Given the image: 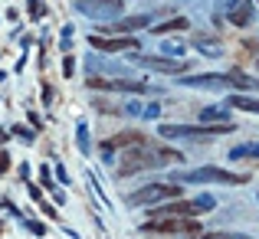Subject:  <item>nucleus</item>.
I'll use <instances>...</instances> for the list:
<instances>
[{
	"instance_id": "f257e3e1",
	"label": "nucleus",
	"mask_w": 259,
	"mask_h": 239,
	"mask_svg": "<svg viewBox=\"0 0 259 239\" xmlns=\"http://www.w3.org/2000/svg\"><path fill=\"white\" fill-rule=\"evenodd\" d=\"M164 161H181V154L177 151H154V148H145V141H141V148H132V151L125 154V161H121V167H118V177H128V174H135V170L154 167V164H164Z\"/></svg>"
},
{
	"instance_id": "f03ea898",
	"label": "nucleus",
	"mask_w": 259,
	"mask_h": 239,
	"mask_svg": "<svg viewBox=\"0 0 259 239\" xmlns=\"http://www.w3.org/2000/svg\"><path fill=\"white\" fill-rule=\"evenodd\" d=\"M233 131L230 121L223 125H161V138H184V141H210L213 134Z\"/></svg>"
},
{
	"instance_id": "7ed1b4c3",
	"label": "nucleus",
	"mask_w": 259,
	"mask_h": 239,
	"mask_svg": "<svg viewBox=\"0 0 259 239\" xmlns=\"http://www.w3.org/2000/svg\"><path fill=\"white\" fill-rule=\"evenodd\" d=\"M181 197V187L177 183H148V187L135 190L132 197H128V203L132 207H151V203L158 200H177Z\"/></svg>"
},
{
	"instance_id": "20e7f679",
	"label": "nucleus",
	"mask_w": 259,
	"mask_h": 239,
	"mask_svg": "<svg viewBox=\"0 0 259 239\" xmlns=\"http://www.w3.org/2000/svg\"><path fill=\"white\" fill-rule=\"evenodd\" d=\"M213 197H197V200H171L164 207H158L154 213L158 216H197V213H207L213 210Z\"/></svg>"
},
{
	"instance_id": "39448f33",
	"label": "nucleus",
	"mask_w": 259,
	"mask_h": 239,
	"mask_svg": "<svg viewBox=\"0 0 259 239\" xmlns=\"http://www.w3.org/2000/svg\"><path fill=\"white\" fill-rule=\"evenodd\" d=\"M177 180H187V183H246V174H230L223 167H200L194 174H177Z\"/></svg>"
},
{
	"instance_id": "423d86ee",
	"label": "nucleus",
	"mask_w": 259,
	"mask_h": 239,
	"mask_svg": "<svg viewBox=\"0 0 259 239\" xmlns=\"http://www.w3.org/2000/svg\"><path fill=\"white\" fill-rule=\"evenodd\" d=\"M76 10L92 20H112L125 10V4L121 0H76Z\"/></svg>"
},
{
	"instance_id": "0eeeda50",
	"label": "nucleus",
	"mask_w": 259,
	"mask_h": 239,
	"mask_svg": "<svg viewBox=\"0 0 259 239\" xmlns=\"http://www.w3.org/2000/svg\"><path fill=\"white\" fill-rule=\"evenodd\" d=\"M145 229H151V233H200V223L194 216H161V220L145 223Z\"/></svg>"
},
{
	"instance_id": "6e6552de",
	"label": "nucleus",
	"mask_w": 259,
	"mask_h": 239,
	"mask_svg": "<svg viewBox=\"0 0 259 239\" xmlns=\"http://www.w3.org/2000/svg\"><path fill=\"white\" fill-rule=\"evenodd\" d=\"M92 88H108V92H135V95H151L154 88L138 79H89Z\"/></svg>"
},
{
	"instance_id": "1a4fd4ad",
	"label": "nucleus",
	"mask_w": 259,
	"mask_h": 239,
	"mask_svg": "<svg viewBox=\"0 0 259 239\" xmlns=\"http://www.w3.org/2000/svg\"><path fill=\"white\" fill-rule=\"evenodd\" d=\"M89 43H92L99 53H121V50H135L138 39H135V36H115V39H108V36H99V33H95V36H89Z\"/></svg>"
},
{
	"instance_id": "9d476101",
	"label": "nucleus",
	"mask_w": 259,
	"mask_h": 239,
	"mask_svg": "<svg viewBox=\"0 0 259 239\" xmlns=\"http://www.w3.org/2000/svg\"><path fill=\"white\" fill-rule=\"evenodd\" d=\"M138 66H148V69H158V72H167V76H181L184 72V63L177 59H158V56H138L135 59Z\"/></svg>"
},
{
	"instance_id": "9b49d317",
	"label": "nucleus",
	"mask_w": 259,
	"mask_h": 239,
	"mask_svg": "<svg viewBox=\"0 0 259 239\" xmlns=\"http://www.w3.org/2000/svg\"><path fill=\"white\" fill-rule=\"evenodd\" d=\"M181 82L190 88H230L227 76H184Z\"/></svg>"
},
{
	"instance_id": "f8f14e48",
	"label": "nucleus",
	"mask_w": 259,
	"mask_h": 239,
	"mask_svg": "<svg viewBox=\"0 0 259 239\" xmlns=\"http://www.w3.org/2000/svg\"><path fill=\"white\" fill-rule=\"evenodd\" d=\"M227 17H230V23H233V26H246V23H253V10H249L246 0H236V4L227 10Z\"/></svg>"
},
{
	"instance_id": "ddd939ff",
	"label": "nucleus",
	"mask_w": 259,
	"mask_h": 239,
	"mask_svg": "<svg viewBox=\"0 0 259 239\" xmlns=\"http://www.w3.org/2000/svg\"><path fill=\"white\" fill-rule=\"evenodd\" d=\"M141 26H151V17H132V20H115V23H105V30H141Z\"/></svg>"
},
{
	"instance_id": "4468645a",
	"label": "nucleus",
	"mask_w": 259,
	"mask_h": 239,
	"mask_svg": "<svg viewBox=\"0 0 259 239\" xmlns=\"http://www.w3.org/2000/svg\"><path fill=\"white\" fill-rule=\"evenodd\" d=\"M125 145H141V134L138 131H121V134H115V138H108L105 141V151H112V148H125Z\"/></svg>"
},
{
	"instance_id": "2eb2a0df",
	"label": "nucleus",
	"mask_w": 259,
	"mask_h": 239,
	"mask_svg": "<svg viewBox=\"0 0 259 239\" xmlns=\"http://www.w3.org/2000/svg\"><path fill=\"white\" fill-rule=\"evenodd\" d=\"M227 105L230 108H240V112H256L259 115V99H249V95H230Z\"/></svg>"
},
{
	"instance_id": "dca6fc26",
	"label": "nucleus",
	"mask_w": 259,
	"mask_h": 239,
	"mask_svg": "<svg viewBox=\"0 0 259 239\" xmlns=\"http://www.w3.org/2000/svg\"><path fill=\"white\" fill-rule=\"evenodd\" d=\"M200 121L203 125H223V121H227V112H223V108H203Z\"/></svg>"
},
{
	"instance_id": "f3484780",
	"label": "nucleus",
	"mask_w": 259,
	"mask_h": 239,
	"mask_svg": "<svg viewBox=\"0 0 259 239\" xmlns=\"http://www.w3.org/2000/svg\"><path fill=\"white\" fill-rule=\"evenodd\" d=\"M230 158H233V161H240V158L259 161V141H256V145H240V148H233V151H230Z\"/></svg>"
},
{
	"instance_id": "a211bd4d",
	"label": "nucleus",
	"mask_w": 259,
	"mask_h": 239,
	"mask_svg": "<svg viewBox=\"0 0 259 239\" xmlns=\"http://www.w3.org/2000/svg\"><path fill=\"white\" fill-rule=\"evenodd\" d=\"M227 79H230V85H236V88H253L256 82L249 79V76H243L240 69H233V72H227Z\"/></svg>"
},
{
	"instance_id": "6ab92c4d",
	"label": "nucleus",
	"mask_w": 259,
	"mask_h": 239,
	"mask_svg": "<svg viewBox=\"0 0 259 239\" xmlns=\"http://www.w3.org/2000/svg\"><path fill=\"white\" fill-rule=\"evenodd\" d=\"M187 26V17H177V20H167V23H161V26H154V33H174V30H184Z\"/></svg>"
},
{
	"instance_id": "aec40b11",
	"label": "nucleus",
	"mask_w": 259,
	"mask_h": 239,
	"mask_svg": "<svg viewBox=\"0 0 259 239\" xmlns=\"http://www.w3.org/2000/svg\"><path fill=\"white\" fill-rule=\"evenodd\" d=\"M207 239H249V236H243V233H210Z\"/></svg>"
}]
</instances>
